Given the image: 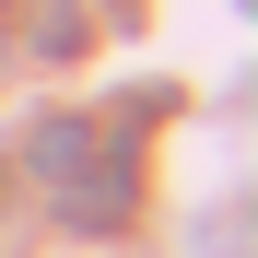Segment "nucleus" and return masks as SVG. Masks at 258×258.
I'll use <instances>...</instances> for the list:
<instances>
[]
</instances>
